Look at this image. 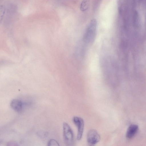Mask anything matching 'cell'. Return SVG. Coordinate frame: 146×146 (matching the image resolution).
<instances>
[{"instance_id":"6","label":"cell","mask_w":146,"mask_h":146,"mask_svg":"<svg viewBox=\"0 0 146 146\" xmlns=\"http://www.w3.org/2000/svg\"><path fill=\"white\" fill-rule=\"evenodd\" d=\"M10 105L12 108L17 112H20L22 110L23 103L20 100L15 99L12 100Z\"/></svg>"},{"instance_id":"1","label":"cell","mask_w":146,"mask_h":146,"mask_svg":"<svg viewBox=\"0 0 146 146\" xmlns=\"http://www.w3.org/2000/svg\"><path fill=\"white\" fill-rule=\"evenodd\" d=\"M97 22L95 19L90 21L84 34V40L87 43H91L95 40L96 33Z\"/></svg>"},{"instance_id":"3","label":"cell","mask_w":146,"mask_h":146,"mask_svg":"<svg viewBox=\"0 0 146 146\" xmlns=\"http://www.w3.org/2000/svg\"><path fill=\"white\" fill-rule=\"evenodd\" d=\"M87 139L89 144L91 145H94L99 141L100 136L96 130L91 129L88 133Z\"/></svg>"},{"instance_id":"8","label":"cell","mask_w":146,"mask_h":146,"mask_svg":"<svg viewBox=\"0 0 146 146\" xmlns=\"http://www.w3.org/2000/svg\"><path fill=\"white\" fill-rule=\"evenodd\" d=\"M133 23L135 27H138L139 24V13L137 11H134L133 16Z\"/></svg>"},{"instance_id":"10","label":"cell","mask_w":146,"mask_h":146,"mask_svg":"<svg viewBox=\"0 0 146 146\" xmlns=\"http://www.w3.org/2000/svg\"><path fill=\"white\" fill-rule=\"evenodd\" d=\"M48 145L51 146H59L58 143L54 139H51L48 142Z\"/></svg>"},{"instance_id":"5","label":"cell","mask_w":146,"mask_h":146,"mask_svg":"<svg viewBox=\"0 0 146 146\" xmlns=\"http://www.w3.org/2000/svg\"><path fill=\"white\" fill-rule=\"evenodd\" d=\"M138 129V126L136 124H133L130 125L127 131L126 137L129 139L132 138L137 133Z\"/></svg>"},{"instance_id":"7","label":"cell","mask_w":146,"mask_h":146,"mask_svg":"<svg viewBox=\"0 0 146 146\" xmlns=\"http://www.w3.org/2000/svg\"><path fill=\"white\" fill-rule=\"evenodd\" d=\"M89 0H83L80 5L81 11L82 12L86 11L89 7Z\"/></svg>"},{"instance_id":"9","label":"cell","mask_w":146,"mask_h":146,"mask_svg":"<svg viewBox=\"0 0 146 146\" xmlns=\"http://www.w3.org/2000/svg\"><path fill=\"white\" fill-rule=\"evenodd\" d=\"M5 12V8L4 5H0V24L1 23Z\"/></svg>"},{"instance_id":"4","label":"cell","mask_w":146,"mask_h":146,"mask_svg":"<svg viewBox=\"0 0 146 146\" xmlns=\"http://www.w3.org/2000/svg\"><path fill=\"white\" fill-rule=\"evenodd\" d=\"M73 122L76 126L78 129L77 139L78 140H80L82 137L84 129V122L82 118L74 117L73 118Z\"/></svg>"},{"instance_id":"2","label":"cell","mask_w":146,"mask_h":146,"mask_svg":"<svg viewBox=\"0 0 146 146\" xmlns=\"http://www.w3.org/2000/svg\"><path fill=\"white\" fill-rule=\"evenodd\" d=\"M64 142L66 146H72L74 144V136L72 130L69 125L64 122L63 124Z\"/></svg>"}]
</instances>
